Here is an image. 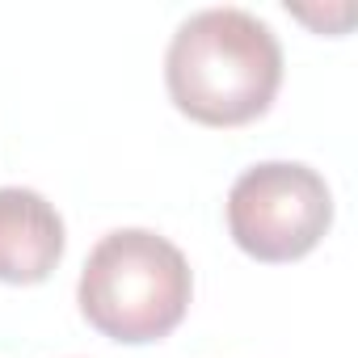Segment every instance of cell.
I'll use <instances>...</instances> for the list:
<instances>
[{
  "instance_id": "obj_1",
  "label": "cell",
  "mask_w": 358,
  "mask_h": 358,
  "mask_svg": "<svg viewBox=\"0 0 358 358\" xmlns=\"http://www.w3.org/2000/svg\"><path fill=\"white\" fill-rule=\"evenodd\" d=\"M164 85L182 114L207 127H236L266 114L274 101L282 85V47L274 30L245 9H199L169 43Z\"/></svg>"
},
{
  "instance_id": "obj_2",
  "label": "cell",
  "mask_w": 358,
  "mask_h": 358,
  "mask_svg": "<svg viewBox=\"0 0 358 358\" xmlns=\"http://www.w3.org/2000/svg\"><path fill=\"white\" fill-rule=\"evenodd\" d=\"M190 266L173 241L148 228L101 236L80 270V312L114 341H156L182 324L190 308Z\"/></svg>"
},
{
  "instance_id": "obj_3",
  "label": "cell",
  "mask_w": 358,
  "mask_h": 358,
  "mask_svg": "<svg viewBox=\"0 0 358 358\" xmlns=\"http://www.w3.org/2000/svg\"><path fill=\"white\" fill-rule=\"evenodd\" d=\"M333 224L324 177L295 160L245 169L228 190V232L257 262H295L320 245Z\"/></svg>"
},
{
  "instance_id": "obj_4",
  "label": "cell",
  "mask_w": 358,
  "mask_h": 358,
  "mask_svg": "<svg viewBox=\"0 0 358 358\" xmlns=\"http://www.w3.org/2000/svg\"><path fill=\"white\" fill-rule=\"evenodd\" d=\"M64 257V220L38 194L22 186L0 190V278L43 282Z\"/></svg>"
}]
</instances>
